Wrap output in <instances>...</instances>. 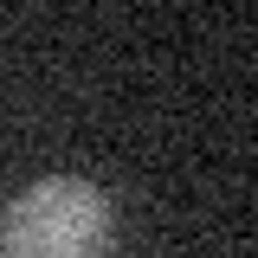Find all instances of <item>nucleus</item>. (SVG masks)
<instances>
[{
    "instance_id": "nucleus-1",
    "label": "nucleus",
    "mask_w": 258,
    "mask_h": 258,
    "mask_svg": "<svg viewBox=\"0 0 258 258\" xmlns=\"http://www.w3.org/2000/svg\"><path fill=\"white\" fill-rule=\"evenodd\" d=\"M116 207L84 174H45L13 194L0 220V258H110Z\"/></svg>"
}]
</instances>
